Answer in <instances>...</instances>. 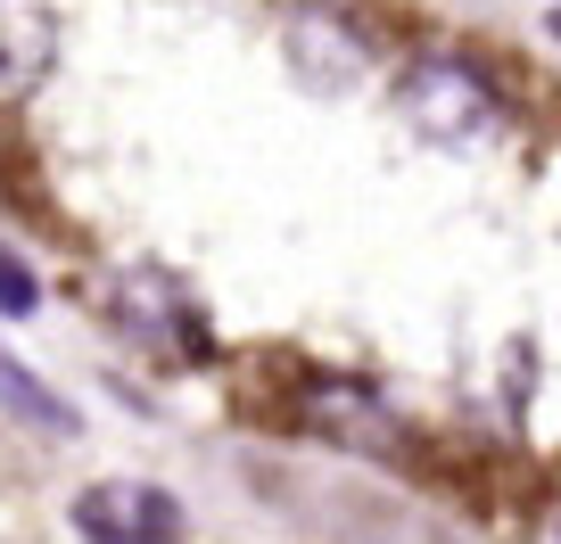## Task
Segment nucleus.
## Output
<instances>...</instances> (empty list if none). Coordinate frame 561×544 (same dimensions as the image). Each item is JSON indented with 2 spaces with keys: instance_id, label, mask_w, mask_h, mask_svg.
Segmentation results:
<instances>
[{
  "instance_id": "423d86ee",
  "label": "nucleus",
  "mask_w": 561,
  "mask_h": 544,
  "mask_svg": "<svg viewBox=\"0 0 561 544\" xmlns=\"http://www.w3.org/2000/svg\"><path fill=\"white\" fill-rule=\"evenodd\" d=\"M0 413H9V421H25L34 438H75V429H83V421H75V404L58 396V387H42L9 347H0Z\"/></svg>"
},
{
  "instance_id": "6e6552de",
  "label": "nucleus",
  "mask_w": 561,
  "mask_h": 544,
  "mask_svg": "<svg viewBox=\"0 0 561 544\" xmlns=\"http://www.w3.org/2000/svg\"><path fill=\"white\" fill-rule=\"evenodd\" d=\"M545 34H553V42H561V9H545Z\"/></svg>"
},
{
  "instance_id": "f257e3e1",
  "label": "nucleus",
  "mask_w": 561,
  "mask_h": 544,
  "mask_svg": "<svg viewBox=\"0 0 561 544\" xmlns=\"http://www.w3.org/2000/svg\"><path fill=\"white\" fill-rule=\"evenodd\" d=\"M397 107H404V124H413L430 149H471V141H488L495 124H504L495 83L471 67V58H446V50L421 58V67H404Z\"/></svg>"
},
{
  "instance_id": "7ed1b4c3",
  "label": "nucleus",
  "mask_w": 561,
  "mask_h": 544,
  "mask_svg": "<svg viewBox=\"0 0 561 544\" xmlns=\"http://www.w3.org/2000/svg\"><path fill=\"white\" fill-rule=\"evenodd\" d=\"M67 520L83 544H182V504L149 478H91Z\"/></svg>"
},
{
  "instance_id": "20e7f679",
  "label": "nucleus",
  "mask_w": 561,
  "mask_h": 544,
  "mask_svg": "<svg viewBox=\"0 0 561 544\" xmlns=\"http://www.w3.org/2000/svg\"><path fill=\"white\" fill-rule=\"evenodd\" d=\"M280 58L298 74V91H314V100H347V91L364 83V67H371L364 34H355L339 9H298V18L280 25Z\"/></svg>"
},
{
  "instance_id": "f03ea898",
  "label": "nucleus",
  "mask_w": 561,
  "mask_h": 544,
  "mask_svg": "<svg viewBox=\"0 0 561 544\" xmlns=\"http://www.w3.org/2000/svg\"><path fill=\"white\" fill-rule=\"evenodd\" d=\"M107 322L124 338H140L149 355H174V363H207V314L191 305V289L158 264H124L116 281H107Z\"/></svg>"
},
{
  "instance_id": "0eeeda50",
  "label": "nucleus",
  "mask_w": 561,
  "mask_h": 544,
  "mask_svg": "<svg viewBox=\"0 0 561 544\" xmlns=\"http://www.w3.org/2000/svg\"><path fill=\"white\" fill-rule=\"evenodd\" d=\"M34 305H42V281H34V264L0 247V314H9V322H25Z\"/></svg>"
},
{
  "instance_id": "39448f33",
  "label": "nucleus",
  "mask_w": 561,
  "mask_h": 544,
  "mask_svg": "<svg viewBox=\"0 0 561 544\" xmlns=\"http://www.w3.org/2000/svg\"><path fill=\"white\" fill-rule=\"evenodd\" d=\"M58 67V25L34 0H0V100H34Z\"/></svg>"
}]
</instances>
